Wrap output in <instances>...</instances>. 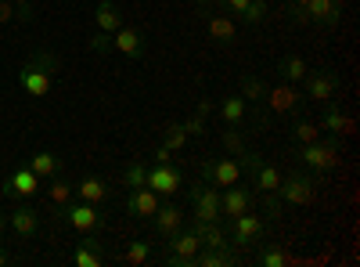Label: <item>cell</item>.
Here are the masks:
<instances>
[{"label": "cell", "instance_id": "cell-1", "mask_svg": "<svg viewBox=\"0 0 360 267\" xmlns=\"http://www.w3.org/2000/svg\"><path fill=\"white\" fill-rule=\"evenodd\" d=\"M54 73H58V54L40 51V54H33V58H29V62L22 66V73H18V87H22L29 98H47V94H51V80H54Z\"/></svg>", "mask_w": 360, "mask_h": 267}, {"label": "cell", "instance_id": "cell-2", "mask_svg": "<svg viewBox=\"0 0 360 267\" xmlns=\"http://www.w3.org/2000/svg\"><path fill=\"white\" fill-rule=\"evenodd\" d=\"M295 159L303 163V166H310V170H317V173H328V170H335L339 166V159H342V152H339V137H328V141H310V144H303L295 152Z\"/></svg>", "mask_w": 360, "mask_h": 267}, {"label": "cell", "instance_id": "cell-3", "mask_svg": "<svg viewBox=\"0 0 360 267\" xmlns=\"http://www.w3.org/2000/svg\"><path fill=\"white\" fill-rule=\"evenodd\" d=\"M62 224H69V228H76L79 235H90V231H98L101 224H105V217H101V210L94 202H69V206H62V210L54 213Z\"/></svg>", "mask_w": 360, "mask_h": 267}, {"label": "cell", "instance_id": "cell-4", "mask_svg": "<svg viewBox=\"0 0 360 267\" xmlns=\"http://www.w3.org/2000/svg\"><path fill=\"white\" fill-rule=\"evenodd\" d=\"M278 195H281V202H288V206H310V202L317 199L314 177H310L307 170H292L288 177H281Z\"/></svg>", "mask_w": 360, "mask_h": 267}, {"label": "cell", "instance_id": "cell-5", "mask_svg": "<svg viewBox=\"0 0 360 267\" xmlns=\"http://www.w3.org/2000/svg\"><path fill=\"white\" fill-rule=\"evenodd\" d=\"M169 246V256H166V267H195V253L202 249V239H198V231L195 228H180L173 239H166Z\"/></svg>", "mask_w": 360, "mask_h": 267}, {"label": "cell", "instance_id": "cell-6", "mask_svg": "<svg viewBox=\"0 0 360 267\" xmlns=\"http://www.w3.org/2000/svg\"><path fill=\"white\" fill-rule=\"evenodd\" d=\"M202 181L213 188H231L242 181V163L238 159H205L202 163Z\"/></svg>", "mask_w": 360, "mask_h": 267}, {"label": "cell", "instance_id": "cell-7", "mask_svg": "<svg viewBox=\"0 0 360 267\" xmlns=\"http://www.w3.org/2000/svg\"><path fill=\"white\" fill-rule=\"evenodd\" d=\"M0 192H4L8 199L25 202V199H33V195L40 192V177H37L33 170H29V166L22 163V166H15V170L4 177V188H0Z\"/></svg>", "mask_w": 360, "mask_h": 267}, {"label": "cell", "instance_id": "cell-8", "mask_svg": "<svg viewBox=\"0 0 360 267\" xmlns=\"http://www.w3.org/2000/svg\"><path fill=\"white\" fill-rule=\"evenodd\" d=\"M191 210H195V221H220V188L213 185H191Z\"/></svg>", "mask_w": 360, "mask_h": 267}, {"label": "cell", "instance_id": "cell-9", "mask_svg": "<svg viewBox=\"0 0 360 267\" xmlns=\"http://www.w3.org/2000/svg\"><path fill=\"white\" fill-rule=\"evenodd\" d=\"M303 87H307V98H310V101L328 105V101H335V94H339V76L328 73V69L307 73V76H303Z\"/></svg>", "mask_w": 360, "mask_h": 267}, {"label": "cell", "instance_id": "cell-10", "mask_svg": "<svg viewBox=\"0 0 360 267\" xmlns=\"http://www.w3.org/2000/svg\"><path fill=\"white\" fill-rule=\"evenodd\" d=\"M144 185L152 192H159V195H176L180 185H184V173H180L176 166H169V163H155L152 170H148Z\"/></svg>", "mask_w": 360, "mask_h": 267}, {"label": "cell", "instance_id": "cell-11", "mask_svg": "<svg viewBox=\"0 0 360 267\" xmlns=\"http://www.w3.org/2000/svg\"><path fill=\"white\" fill-rule=\"evenodd\" d=\"M249 210H252V192L242 181L231 185V188H220V217L234 221V217H242Z\"/></svg>", "mask_w": 360, "mask_h": 267}, {"label": "cell", "instance_id": "cell-12", "mask_svg": "<svg viewBox=\"0 0 360 267\" xmlns=\"http://www.w3.org/2000/svg\"><path fill=\"white\" fill-rule=\"evenodd\" d=\"M159 206H162V195H159V192H152L148 185L130 188V195H127V213H130V217H137V221H152Z\"/></svg>", "mask_w": 360, "mask_h": 267}, {"label": "cell", "instance_id": "cell-13", "mask_svg": "<svg viewBox=\"0 0 360 267\" xmlns=\"http://www.w3.org/2000/svg\"><path fill=\"white\" fill-rule=\"evenodd\" d=\"M263 231H266L263 217L249 210V213H242V217H234V221H231V235H227V239H234L238 246H252V242L263 239Z\"/></svg>", "mask_w": 360, "mask_h": 267}, {"label": "cell", "instance_id": "cell-14", "mask_svg": "<svg viewBox=\"0 0 360 267\" xmlns=\"http://www.w3.org/2000/svg\"><path fill=\"white\" fill-rule=\"evenodd\" d=\"M198 15H205V29H209V40H217V44H234L238 40V29L227 15H217V11H209V0H198Z\"/></svg>", "mask_w": 360, "mask_h": 267}, {"label": "cell", "instance_id": "cell-15", "mask_svg": "<svg viewBox=\"0 0 360 267\" xmlns=\"http://www.w3.org/2000/svg\"><path fill=\"white\" fill-rule=\"evenodd\" d=\"M8 228L18 235V239H33V235L40 231V213L33 210V206H25V202H18L15 210L8 213Z\"/></svg>", "mask_w": 360, "mask_h": 267}, {"label": "cell", "instance_id": "cell-16", "mask_svg": "<svg viewBox=\"0 0 360 267\" xmlns=\"http://www.w3.org/2000/svg\"><path fill=\"white\" fill-rule=\"evenodd\" d=\"M112 47L119 54H127V58H141L144 54V33L137 25H119L112 33Z\"/></svg>", "mask_w": 360, "mask_h": 267}, {"label": "cell", "instance_id": "cell-17", "mask_svg": "<svg viewBox=\"0 0 360 267\" xmlns=\"http://www.w3.org/2000/svg\"><path fill=\"white\" fill-rule=\"evenodd\" d=\"M184 210H180V206H173V202H166V206H159V210H155V231L162 235V239H173V235L180 231V228H184Z\"/></svg>", "mask_w": 360, "mask_h": 267}, {"label": "cell", "instance_id": "cell-18", "mask_svg": "<svg viewBox=\"0 0 360 267\" xmlns=\"http://www.w3.org/2000/svg\"><path fill=\"white\" fill-rule=\"evenodd\" d=\"M72 263L76 267H105L108 263V253H105V242L101 239H83L72 253Z\"/></svg>", "mask_w": 360, "mask_h": 267}, {"label": "cell", "instance_id": "cell-19", "mask_svg": "<svg viewBox=\"0 0 360 267\" xmlns=\"http://www.w3.org/2000/svg\"><path fill=\"white\" fill-rule=\"evenodd\" d=\"M263 101H270V108H274V112H292L299 101H303V94H299L292 83L281 80L278 87H266V98Z\"/></svg>", "mask_w": 360, "mask_h": 267}, {"label": "cell", "instance_id": "cell-20", "mask_svg": "<svg viewBox=\"0 0 360 267\" xmlns=\"http://www.w3.org/2000/svg\"><path fill=\"white\" fill-rule=\"evenodd\" d=\"M307 11H310V22H321L328 29H335L342 22V4L339 0H310Z\"/></svg>", "mask_w": 360, "mask_h": 267}, {"label": "cell", "instance_id": "cell-21", "mask_svg": "<svg viewBox=\"0 0 360 267\" xmlns=\"http://www.w3.org/2000/svg\"><path fill=\"white\" fill-rule=\"evenodd\" d=\"M72 188H76V195H79L83 202H94V206H101V202L108 199V181H105V177H94V173L79 177Z\"/></svg>", "mask_w": 360, "mask_h": 267}, {"label": "cell", "instance_id": "cell-22", "mask_svg": "<svg viewBox=\"0 0 360 267\" xmlns=\"http://www.w3.org/2000/svg\"><path fill=\"white\" fill-rule=\"evenodd\" d=\"M324 130L332 134V137H349V134L356 130V123L349 120V116H346L339 105L328 101V108H324Z\"/></svg>", "mask_w": 360, "mask_h": 267}, {"label": "cell", "instance_id": "cell-23", "mask_svg": "<svg viewBox=\"0 0 360 267\" xmlns=\"http://www.w3.org/2000/svg\"><path fill=\"white\" fill-rule=\"evenodd\" d=\"M245 116H249V101H245L242 94H227V98L220 101V120H224L227 127H242Z\"/></svg>", "mask_w": 360, "mask_h": 267}, {"label": "cell", "instance_id": "cell-24", "mask_svg": "<svg viewBox=\"0 0 360 267\" xmlns=\"http://www.w3.org/2000/svg\"><path fill=\"white\" fill-rule=\"evenodd\" d=\"M195 231L202 239V249H227V231L217 221H195Z\"/></svg>", "mask_w": 360, "mask_h": 267}, {"label": "cell", "instance_id": "cell-25", "mask_svg": "<svg viewBox=\"0 0 360 267\" xmlns=\"http://www.w3.org/2000/svg\"><path fill=\"white\" fill-rule=\"evenodd\" d=\"M25 166L33 170L40 181H51L54 173H62V159H58L54 152H33V156L25 159Z\"/></svg>", "mask_w": 360, "mask_h": 267}, {"label": "cell", "instance_id": "cell-26", "mask_svg": "<svg viewBox=\"0 0 360 267\" xmlns=\"http://www.w3.org/2000/svg\"><path fill=\"white\" fill-rule=\"evenodd\" d=\"M72 195H76V188H72V181H65V177H51V188H47V202H51V210L58 213L62 206H69L72 202Z\"/></svg>", "mask_w": 360, "mask_h": 267}, {"label": "cell", "instance_id": "cell-27", "mask_svg": "<svg viewBox=\"0 0 360 267\" xmlns=\"http://www.w3.org/2000/svg\"><path fill=\"white\" fill-rule=\"evenodd\" d=\"M94 18H98V29H101V33H115V29L123 25V11H119L115 0H101L98 11H94Z\"/></svg>", "mask_w": 360, "mask_h": 267}, {"label": "cell", "instance_id": "cell-28", "mask_svg": "<svg viewBox=\"0 0 360 267\" xmlns=\"http://www.w3.org/2000/svg\"><path fill=\"white\" fill-rule=\"evenodd\" d=\"M278 73H281L285 83H303V76L310 73V66H307V58H303V54H288V58H281Z\"/></svg>", "mask_w": 360, "mask_h": 267}, {"label": "cell", "instance_id": "cell-29", "mask_svg": "<svg viewBox=\"0 0 360 267\" xmlns=\"http://www.w3.org/2000/svg\"><path fill=\"white\" fill-rule=\"evenodd\" d=\"M256 263H259V267H285V263H288V253H285L278 242H266V246L256 253Z\"/></svg>", "mask_w": 360, "mask_h": 267}, {"label": "cell", "instance_id": "cell-30", "mask_svg": "<svg viewBox=\"0 0 360 267\" xmlns=\"http://www.w3.org/2000/svg\"><path fill=\"white\" fill-rule=\"evenodd\" d=\"M155 256V249H152V242H148V239H134L130 246H127V263H134V267H141V263H148V260H152Z\"/></svg>", "mask_w": 360, "mask_h": 267}, {"label": "cell", "instance_id": "cell-31", "mask_svg": "<svg viewBox=\"0 0 360 267\" xmlns=\"http://www.w3.org/2000/svg\"><path fill=\"white\" fill-rule=\"evenodd\" d=\"M224 263H234L231 249H198L195 253V267H224Z\"/></svg>", "mask_w": 360, "mask_h": 267}, {"label": "cell", "instance_id": "cell-32", "mask_svg": "<svg viewBox=\"0 0 360 267\" xmlns=\"http://www.w3.org/2000/svg\"><path fill=\"white\" fill-rule=\"evenodd\" d=\"M238 94H242L245 101H263L266 98V83L259 80V76H242V91H238Z\"/></svg>", "mask_w": 360, "mask_h": 267}, {"label": "cell", "instance_id": "cell-33", "mask_svg": "<svg viewBox=\"0 0 360 267\" xmlns=\"http://www.w3.org/2000/svg\"><path fill=\"white\" fill-rule=\"evenodd\" d=\"M184 144H188L184 127H180V123H166V141H162V148H169V152H180Z\"/></svg>", "mask_w": 360, "mask_h": 267}, {"label": "cell", "instance_id": "cell-34", "mask_svg": "<svg viewBox=\"0 0 360 267\" xmlns=\"http://www.w3.org/2000/svg\"><path fill=\"white\" fill-rule=\"evenodd\" d=\"M292 134H295V141H299V144H310V141H317V137H321V127H317V123H310V120H299V123L292 127Z\"/></svg>", "mask_w": 360, "mask_h": 267}, {"label": "cell", "instance_id": "cell-35", "mask_svg": "<svg viewBox=\"0 0 360 267\" xmlns=\"http://www.w3.org/2000/svg\"><path fill=\"white\" fill-rule=\"evenodd\" d=\"M245 137H242V130H238V127H231L227 134H224V152H231V156H242L245 152Z\"/></svg>", "mask_w": 360, "mask_h": 267}, {"label": "cell", "instance_id": "cell-36", "mask_svg": "<svg viewBox=\"0 0 360 267\" xmlns=\"http://www.w3.org/2000/svg\"><path fill=\"white\" fill-rule=\"evenodd\" d=\"M266 18V0H252V4H249V11H245V25H259Z\"/></svg>", "mask_w": 360, "mask_h": 267}, {"label": "cell", "instance_id": "cell-37", "mask_svg": "<svg viewBox=\"0 0 360 267\" xmlns=\"http://www.w3.org/2000/svg\"><path fill=\"white\" fill-rule=\"evenodd\" d=\"M144 177H148V166H144V163H130V166H127V185H130V188H141Z\"/></svg>", "mask_w": 360, "mask_h": 267}, {"label": "cell", "instance_id": "cell-38", "mask_svg": "<svg viewBox=\"0 0 360 267\" xmlns=\"http://www.w3.org/2000/svg\"><path fill=\"white\" fill-rule=\"evenodd\" d=\"M263 195H266V199H263L266 217H274V221H278V217H281V195H278V192H263Z\"/></svg>", "mask_w": 360, "mask_h": 267}, {"label": "cell", "instance_id": "cell-39", "mask_svg": "<svg viewBox=\"0 0 360 267\" xmlns=\"http://www.w3.org/2000/svg\"><path fill=\"white\" fill-rule=\"evenodd\" d=\"M180 127H184L188 137H198V134H205V116H191V120L180 123Z\"/></svg>", "mask_w": 360, "mask_h": 267}, {"label": "cell", "instance_id": "cell-40", "mask_svg": "<svg viewBox=\"0 0 360 267\" xmlns=\"http://www.w3.org/2000/svg\"><path fill=\"white\" fill-rule=\"evenodd\" d=\"M108 47H112V33H101V29H98V33L90 37V51L101 54V51H108Z\"/></svg>", "mask_w": 360, "mask_h": 267}, {"label": "cell", "instance_id": "cell-41", "mask_svg": "<svg viewBox=\"0 0 360 267\" xmlns=\"http://www.w3.org/2000/svg\"><path fill=\"white\" fill-rule=\"evenodd\" d=\"M220 4H224L227 11H234L238 18H245V11H249V4H252V0H220Z\"/></svg>", "mask_w": 360, "mask_h": 267}, {"label": "cell", "instance_id": "cell-42", "mask_svg": "<svg viewBox=\"0 0 360 267\" xmlns=\"http://www.w3.org/2000/svg\"><path fill=\"white\" fill-rule=\"evenodd\" d=\"M18 18V8L11 4V0H0V25L4 22H15Z\"/></svg>", "mask_w": 360, "mask_h": 267}, {"label": "cell", "instance_id": "cell-43", "mask_svg": "<svg viewBox=\"0 0 360 267\" xmlns=\"http://www.w3.org/2000/svg\"><path fill=\"white\" fill-rule=\"evenodd\" d=\"M11 4L18 8V18H22V22L33 18V0H11Z\"/></svg>", "mask_w": 360, "mask_h": 267}, {"label": "cell", "instance_id": "cell-44", "mask_svg": "<svg viewBox=\"0 0 360 267\" xmlns=\"http://www.w3.org/2000/svg\"><path fill=\"white\" fill-rule=\"evenodd\" d=\"M169 159H173V152L159 144V148H155V163H169Z\"/></svg>", "mask_w": 360, "mask_h": 267}, {"label": "cell", "instance_id": "cell-45", "mask_svg": "<svg viewBox=\"0 0 360 267\" xmlns=\"http://www.w3.org/2000/svg\"><path fill=\"white\" fill-rule=\"evenodd\" d=\"M209 112H213V101L202 98V101H198V116H209Z\"/></svg>", "mask_w": 360, "mask_h": 267}, {"label": "cell", "instance_id": "cell-46", "mask_svg": "<svg viewBox=\"0 0 360 267\" xmlns=\"http://www.w3.org/2000/svg\"><path fill=\"white\" fill-rule=\"evenodd\" d=\"M307 4H310V0H288V8H303V11H307ZM307 15H310V11H307Z\"/></svg>", "mask_w": 360, "mask_h": 267}, {"label": "cell", "instance_id": "cell-47", "mask_svg": "<svg viewBox=\"0 0 360 267\" xmlns=\"http://www.w3.org/2000/svg\"><path fill=\"white\" fill-rule=\"evenodd\" d=\"M4 231H8V213L0 210V235H4Z\"/></svg>", "mask_w": 360, "mask_h": 267}, {"label": "cell", "instance_id": "cell-48", "mask_svg": "<svg viewBox=\"0 0 360 267\" xmlns=\"http://www.w3.org/2000/svg\"><path fill=\"white\" fill-rule=\"evenodd\" d=\"M8 263H11V256H8L4 249H0V267H8Z\"/></svg>", "mask_w": 360, "mask_h": 267}]
</instances>
